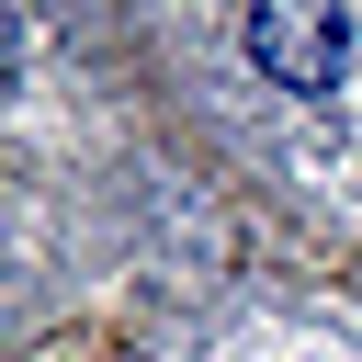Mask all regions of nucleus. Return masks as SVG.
<instances>
[{
	"mask_svg": "<svg viewBox=\"0 0 362 362\" xmlns=\"http://www.w3.org/2000/svg\"><path fill=\"white\" fill-rule=\"evenodd\" d=\"M249 68L272 90H339L351 68V11L339 0H260L249 11Z\"/></svg>",
	"mask_w": 362,
	"mask_h": 362,
	"instance_id": "nucleus-1",
	"label": "nucleus"
}]
</instances>
